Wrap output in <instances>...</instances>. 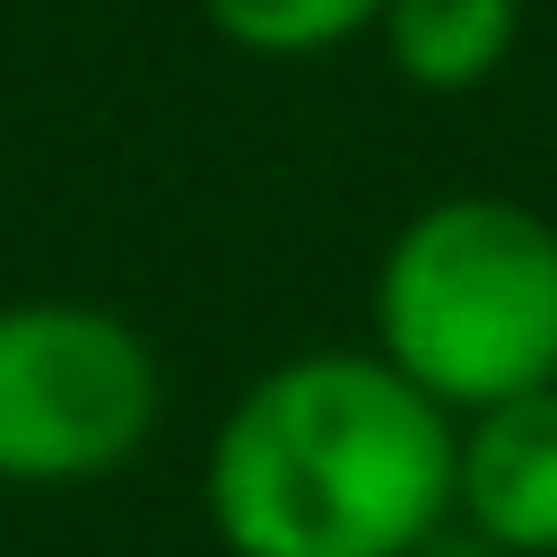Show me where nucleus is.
Returning a JSON list of instances; mask_svg holds the SVG:
<instances>
[{"label":"nucleus","instance_id":"obj_1","mask_svg":"<svg viewBox=\"0 0 557 557\" xmlns=\"http://www.w3.org/2000/svg\"><path fill=\"white\" fill-rule=\"evenodd\" d=\"M453 435L383 348H305L226 400L200 513L226 557H418L453 522Z\"/></svg>","mask_w":557,"mask_h":557},{"label":"nucleus","instance_id":"obj_6","mask_svg":"<svg viewBox=\"0 0 557 557\" xmlns=\"http://www.w3.org/2000/svg\"><path fill=\"white\" fill-rule=\"evenodd\" d=\"M200 17L252 61H313L374 35L383 0H200Z\"/></svg>","mask_w":557,"mask_h":557},{"label":"nucleus","instance_id":"obj_2","mask_svg":"<svg viewBox=\"0 0 557 557\" xmlns=\"http://www.w3.org/2000/svg\"><path fill=\"white\" fill-rule=\"evenodd\" d=\"M374 348L453 418L557 383V226L505 191L426 200L374 261Z\"/></svg>","mask_w":557,"mask_h":557},{"label":"nucleus","instance_id":"obj_5","mask_svg":"<svg viewBox=\"0 0 557 557\" xmlns=\"http://www.w3.org/2000/svg\"><path fill=\"white\" fill-rule=\"evenodd\" d=\"M383 61L418 96H470L513 61L522 0H383Z\"/></svg>","mask_w":557,"mask_h":557},{"label":"nucleus","instance_id":"obj_4","mask_svg":"<svg viewBox=\"0 0 557 557\" xmlns=\"http://www.w3.org/2000/svg\"><path fill=\"white\" fill-rule=\"evenodd\" d=\"M453 513L496 557H557V383L461 418Z\"/></svg>","mask_w":557,"mask_h":557},{"label":"nucleus","instance_id":"obj_7","mask_svg":"<svg viewBox=\"0 0 557 557\" xmlns=\"http://www.w3.org/2000/svg\"><path fill=\"white\" fill-rule=\"evenodd\" d=\"M0 496H9V487H0Z\"/></svg>","mask_w":557,"mask_h":557},{"label":"nucleus","instance_id":"obj_3","mask_svg":"<svg viewBox=\"0 0 557 557\" xmlns=\"http://www.w3.org/2000/svg\"><path fill=\"white\" fill-rule=\"evenodd\" d=\"M165 366L139 322L78 296L0 305V487H87L148 453Z\"/></svg>","mask_w":557,"mask_h":557}]
</instances>
